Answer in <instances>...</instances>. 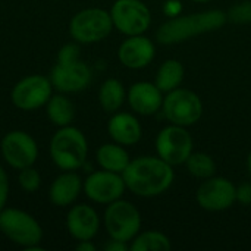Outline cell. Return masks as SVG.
I'll use <instances>...</instances> for the list:
<instances>
[{"label":"cell","mask_w":251,"mask_h":251,"mask_svg":"<svg viewBox=\"0 0 251 251\" xmlns=\"http://www.w3.org/2000/svg\"><path fill=\"white\" fill-rule=\"evenodd\" d=\"M126 190L141 199L165 194L175 181L174 166L159 156H140L131 159L122 172Z\"/></svg>","instance_id":"cell-1"},{"label":"cell","mask_w":251,"mask_h":251,"mask_svg":"<svg viewBox=\"0 0 251 251\" xmlns=\"http://www.w3.org/2000/svg\"><path fill=\"white\" fill-rule=\"evenodd\" d=\"M228 21V16L221 9H209L188 15L168 18L156 32L157 43L165 46L179 44L190 38L221 29Z\"/></svg>","instance_id":"cell-2"},{"label":"cell","mask_w":251,"mask_h":251,"mask_svg":"<svg viewBox=\"0 0 251 251\" xmlns=\"http://www.w3.org/2000/svg\"><path fill=\"white\" fill-rule=\"evenodd\" d=\"M49 154L60 171H78L88 157V141L84 132L72 125L57 128L49 144Z\"/></svg>","instance_id":"cell-3"},{"label":"cell","mask_w":251,"mask_h":251,"mask_svg":"<svg viewBox=\"0 0 251 251\" xmlns=\"http://www.w3.org/2000/svg\"><path fill=\"white\" fill-rule=\"evenodd\" d=\"M0 232L13 244L26 251H41L43 228L28 212L16 207H4L0 212Z\"/></svg>","instance_id":"cell-4"},{"label":"cell","mask_w":251,"mask_h":251,"mask_svg":"<svg viewBox=\"0 0 251 251\" xmlns=\"http://www.w3.org/2000/svg\"><path fill=\"white\" fill-rule=\"evenodd\" d=\"M110 12L101 7H87L76 12L69 21V34L79 44L100 43L113 31Z\"/></svg>","instance_id":"cell-5"},{"label":"cell","mask_w":251,"mask_h":251,"mask_svg":"<svg viewBox=\"0 0 251 251\" xmlns=\"http://www.w3.org/2000/svg\"><path fill=\"white\" fill-rule=\"evenodd\" d=\"M104 229L112 240L131 243L141 231V213L128 200L119 199L106 206L103 215Z\"/></svg>","instance_id":"cell-6"},{"label":"cell","mask_w":251,"mask_h":251,"mask_svg":"<svg viewBox=\"0 0 251 251\" xmlns=\"http://www.w3.org/2000/svg\"><path fill=\"white\" fill-rule=\"evenodd\" d=\"M162 112L169 124L188 128L196 125L201 119L204 107L197 93L188 88L178 87L165 94Z\"/></svg>","instance_id":"cell-7"},{"label":"cell","mask_w":251,"mask_h":251,"mask_svg":"<svg viewBox=\"0 0 251 251\" xmlns=\"http://www.w3.org/2000/svg\"><path fill=\"white\" fill-rule=\"evenodd\" d=\"M156 153L172 166L185 165L194 151V140L185 126L169 124L162 128L154 141Z\"/></svg>","instance_id":"cell-8"},{"label":"cell","mask_w":251,"mask_h":251,"mask_svg":"<svg viewBox=\"0 0 251 251\" xmlns=\"http://www.w3.org/2000/svg\"><path fill=\"white\" fill-rule=\"evenodd\" d=\"M109 12L113 28L125 37L146 34L151 25V12L143 0H115Z\"/></svg>","instance_id":"cell-9"},{"label":"cell","mask_w":251,"mask_h":251,"mask_svg":"<svg viewBox=\"0 0 251 251\" xmlns=\"http://www.w3.org/2000/svg\"><path fill=\"white\" fill-rule=\"evenodd\" d=\"M53 90L54 88L49 76L41 74L26 75L13 85L10 91V101L19 110L32 112L46 106Z\"/></svg>","instance_id":"cell-10"},{"label":"cell","mask_w":251,"mask_h":251,"mask_svg":"<svg viewBox=\"0 0 251 251\" xmlns=\"http://www.w3.org/2000/svg\"><path fill=\"white\" fill-rule=\"evenodd\" d=\"M3 160L15 171L34 166L38 159V144L35 138L22 129H13L4 134L0 143Z\"/></svg>","instance_id":"cell-11"},{"label":"cell","mask_w":251,"mask_h":251,"mask_svg":"<svg viewBox=\"0 0 251 251\" xmlns=\"http://www.w3.org/2000/svg\"><path fill=\"white\" fill-rule=\"evenodd\" d=\"M196 201L206 212H225L237 203V185L225 176L213 175L199 185Z\"/></svg>","instance_id":"cell-12"},{"label":"cell","mask_w":251,"mask_h":251,"mask_svg":"<svg viewBox=\"0 0 251 251\" xmlns=\"http://www.w3.org/2000/svg\"><path fill=\"white\" fill-rule=\"evenodd\" d=\"M126 191L122 174L99 169L87 175L82 185V193L85 197L96 204H110L119 199Z\"/></svg>","instance_id":"cell-13"},{"label":"cell","mask_w":251,"mask_h":251,"mask_svg":"<svg viewBox=\"0 0 251 251\" xmlns=\"http://www.w3.org/2000/svg\"><path fill=\"white\" fill-rule=\"evenodd\" d=\"M49 78L56 91L65 94H74V93L84 91L90 85L93 79V74L90 66L79 59L71 63L56 62V65L50 71Z\"/></svg>","instance_id":"cell-14"},{"label":"cell","mask_w":251,"mask_h":251,"mask_svg":"<svg viewBox=\"0 0 251 251\" xmlns=\"http://www.w3.org/2000/svg\"><path fill=\"white\" fill-rule=\"evenodd\" d=\"M116 54L122 66L138 71L144 69L153 62L156 56V46L144 34L129 35L119 44Z\"/></svg>","instance_id":"cell-15"},{"label":"cell","mask_w":251,"mask_h":251,"mask_svg":"<svg viewBox=\"0 0 251 251\" xmlns=\"http://www.w3.org/2000/svg\"><path fill=\"white\" fill-rule=\"evenodd\" d=\"M65 225L69 235L75 241H84V240H93L99 234L101 219L93 206L79 203V204H72L69 207Z\"/></svg>","instance_id":"cell-16"},{"label":"cell","mask_w":251,"mask_h":251,"mask_svg":"<svg viewBox=\"0 0 251 251\" xmlns=\"http://www.w3.org/2000/svg\"><path fill=\"white\" fill-rule=\"evenodd\" d=\"M165 93L149 81L134 82L126 91V101L131 110L140 116H153L162 110Z\"/></svg>","instance_id":"cell-17"},{"label":"cell","mask_w":251,"mask_h":251,"mask_svg":"<svg viewBox=\"0 0 251 251\" xmlns=\"http://www.w3.org/2000/svg\"><path fill=\"white\" fill-rule=\"evenodd\" d=\"M84 179L76 174V171H62L49 188V200L56 207L72 206L82 193Z\"/></svg>","instance_id":"cell-18"},{"label":"cell","mask_w":251,"mask_h":251,"mask_svg":"<svg viewBox=\"0 0 251 251\" xmlns=\"http://www.w3.org/2000/svg\"><path fill=\"white\" fill-rule=\"evenodd\" d=\"M107 134L112 141L129 147L135 146L143 135V126L138 118L129 112H115L107 122Z\"/></svg>","instance_id":"cell-19"},{"label":"cell","mask_w":251,"mask_h":251,"mask_svg":"<svg viewBox=\"0 0 251 251\" xmlns=\"http://www.w3.org/2000/svg\"><path fill=\"white\" fill-rule=\"evenodd\" d=\"M96 162L100 169L122 174L128 163L131 162L129 153L125 146H121L115 141L101 144L96 151Z\"/></svg>","instance_id":"cell-20"},{"label":"cell","mask_w":251,"mask_h":251,"mask_svg":"<svg viewBox=\"0 0 251 251\" xmlns=\"http://www.w3.org/2000/svg\"><path fill=\"white\" fill-rule=\"evenodd\" d=\"M99 104L106 113L118 112L124 103L126 101V90L125 85L116 78H107L99 88Z\"/></svg>","instance_id":"cell-21"},{"label":"cell","mask_w":251,"mask_h":251,"mask_svg":"<svg viewBox=\"0 0 251 251\" xmlns=\"http://www.w3.org/2000/svg\"><path fill=\"white\" fill-rule=\"evenodd\" d=\"M44 107H46L49 121L57 128L71 125L75 118L74 103L66 97L65 93L57 91L56 94H51V97L49 99Z\"/></svg>","instance_id":"cell-22"},{"label":"cell","mask_w":251,"mask_h":251,"mask_svg":"<svg viewBox=\"0 0 251 251\" xmlns=\"http://www.w3.org/2000/svg\"><path fill=\"white\" fill-rule=\"evenodd\" d=\"M185 78V68L178 59H166L157 69L154 84L166 94L181 87Z\"/></svg>","instance_id":"cell-23"},{"label":"cell","mask_w":251,"mask_h":251,"mask_svg":"<svg viewBox=\"0 0 251 251\" xmlns=\"http://www.w3.org/2000/svg\"><path fill=\"white\" fill-rule=\"evenodd\" d=\"M172 243L169 237L160 231L149 229L138 232L137 237L129 243V250L132 251H169Z\"/></svg>","instance_id":"cell-24"},{"label":"cell","mask_w":251,"mask_h":251,"mask_svg":"<svg viewBox=\"0 0 251 251\" xmlns=\"http://www.w3.org/2000/svg\"><path fill=\"white\" fill-rule=\"evenodd\" d=\"M187 172L197 179H207L216 175V162L213 157L203 151H193L185 162Z\"/></svg>","instance_id":"cell-25"},{"label":"cell","mask_w":251,"mask_h":251,"mask_svg":"<svg viewBox=\"0 0 251 251\" xmlns=\"http://www.w3.org/2000/svg\"><path fill=\"white\" fill-rule=\"evenodd\" d=\"M18 184L22 188V191L32 194L37 193L41 187V175L40 172L34 168V166H28L24 168L21 171H18Z\"/></svg>","instance_id":"cell-26"},{"label":"cell","mask_w":251,"mask_h":251,"mask_svg":"<svg viewBox=\"0 0 251 251\" xmlns=\"http://www.w3.org/2000/svg\"><path fill=\"white\" fill-rule=\"evenodd\" d=\"M228 21L234 24H251V0L234 4L226 13Z\"/></svg>","instance_id":"cell-27"},{"label":"cell","mask_w":251,"mask_h":251,"mask_svg":"<svg viewBox=\"0 0 251 251\" xmlns=\"http://www.w3.org/2000/svg\"><path fill=\"white\" fill-rule=\"evenodd\" d=\"M79 59H81V49H79V43L76 41L63 44L57 51V62L60 63H71Z\"/></svg>","instance_id":"cell-28"},{"label":"cell","mask_w":251,"mask_h":251,"mask_svg":"<svg viewBox=\"0 0 251 251\" xmlns=\"http://www.w3.org/2000/svg\"><path fill=\"white\" fill-rule=\"evenodd\" d=\"M9 190H10V184H9V175L6 172V169L0 165V212L6 207L7 200H9Z\"/></svg>","instance_id":"cell-29"},{"label":"cell","mask_w":251,"mask_h":251,"mask_svg":"<svg viewBox=\"0 0 251 251\" xmlns=\"http://www.w3.org/2000/svg\"><path fill=\"white\" fill-rule=\"evenodd\" d=\"M237 203L243 206H251V184L244 182L237 187Z\"/></svg>","instance_id":"cell-30"},{"label":"cell","mask_w":251,"mask_h":251,"mask_svg":"<svg viewBox=\"0 0 251 251\" xmlns=\"http://www.w3.org/2000/svg\"><path fill=\"white\" fill-rule=\"evenodd\" d=\"M182 12V3L181 0H165L163 3V13L168 18H175L181 15Z\"/></svg>","instance_id":"cell-31"},{"label":"cell","mask_w":251,"mask_h":251,"mask_svg":"<svg viewBox=\"0 0 251 251\" xmlns=\"http://www.w3.org/2000/svg\"><path fill=\"white\" fill-rule=\"evenodd\" d=\"M104 250L106 251H126L129 250V244L128 243H124V241H119V240H109V243H106L104 246Z\"/></svg>","instance_id":"cell-32"},{"label":"cell","mask_w":251,"mask_h":251,"mask_svg":"<svg viewBox=\"0 0 251 251\" xmlns=\"http://www.w3.org/2000/svg\"><path fill=\"white\" fill-rule=\"evenodd\" d=\"M75 250L76 251H96L97 250V247H96V244L93 243V240H84V241H76Z\"/></svg>","instance_id":"cell-33"},{"label":"cell","mask_w":251,"mask_h":251,"mask_svg":"<svg viewBox=\"0 0 251 251\" xmlns=\"http://www.w3.org/2000/svg\"><path fill=\"white\" fill-rule=\"evenodd\" d=\"M246 166H247V172H249V175L251 176V151L249 153V156H247V162H246Z\"/></svg>","instance_id":"cell-34"},{"label":"cell","mask_w":251,"mask_h":251,"mask_svg":"<svg viewBox=\"0 0 251 251\" xmlns=\"http://www.w3.org/2000/svg\"><path fill=\"white\" fill-rule=\"evenodd\" d=\"M191 1H196V3H209V1H213V0H191Z\"/></svg>","instance_id":"cell-35"}]
</instances>
